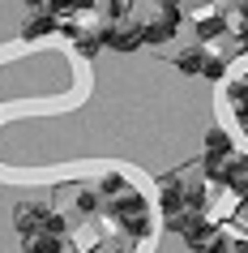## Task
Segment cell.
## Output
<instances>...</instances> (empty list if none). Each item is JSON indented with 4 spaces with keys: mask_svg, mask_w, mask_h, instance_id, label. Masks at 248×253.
I'll return each mask as SVG.
<instances>
[{
    "mask_svg": "<svg viewBox=\"0 0 248 253\" xmlns=\"http://www.w3.org/2000/svg\"><path fill=\"white\" fill-rule=\"evenodd\" d=\"M171 232H180V240L188 245L193 253L206 249V240L214 236V223H210V214L206 211H184L176 223H171Z\"/></svg>",
    "mask_w": 248,
    "mask_h": 253,
    "instance_id": "obj_1",
    "label": "cell"
},
{
    "mask_svg": "<svg viewBox=\"0 0 248 253\" xmlns=\"http://www.w3.org/2000/svg\"><path fill=\"white\" fill-rule=\"evenodd\" d=\"M99 43L111 47L120 56H133L142 52V26L137 22H111V26H99Z\"/></svg>",
    "mask_w": 248,
    "mask_h": 253,
    "instance_id": "obj_2",
    "label": "cell"
},
{
    "mask_svg": "<svg viewBox=\"0 0 248 253\" xmlns=\"http://www.w3.org/2000/svg\"><path fill=\"white\" fill-rule=\"evenodd\" d=\"M184 176H163V185H158V211H163V223H176L184 214Z\"/></svg>",
    "mask_w": 248,
    "mask_h": 253,
    "instance_id": "obj_3",
    "label": "cell"
},
{
    "mask_svg": "<svg viewBox=\"0 0 248 253\" xmlns=\"http://www.w3.org/2000/svg\"><path fill=\"white\" fill-rule=\"evenodd\" d=\"M107 214H111V219L124 227L129 219H150V206H145V198L137 193V189H129V193H120V198L107 202Z\"/></svg>",
    "mask_w": 248,
    "mask_h": 253,
    "instance_id": "obj_4",
    "label": "cell"
},
{
    "mask_svg": "<svg viewBox=\"0 0 248 253\" xmlns=\"http://www.w3.org/2000/svg\"><path fill=\"white\" fill-rule=\"evenodd\" d=\"M47 202H17L13 206V227H17V236H35L43 227V219H47Z\"/></svg>",
    "mask_w": 248,
    "mask_h": 253,
    "instance_id": "obj_5",
    "label": "cell"
},
{
    "mask_svg": "<svg viewBox=\"0 0 248 253\" xmlns=\"http://www.w3.org/2000/svg\"><path fill=\"white\" fill-rule=\"evenodd\" d=\"M193 30H197L201 43L222 39V35H227V13H222V9H201V13L193 17Z\"/></svg>",
    "mask_w": 248,
    "mask_h": 253,
    "instance_id": "obj_6",
    "label": "cell"
},
{
    "mask_svg": "<svg viewBox=\"0 0 248 253\" xmlns=\"http://www.w3.org/2000/svg\"><path fill=\"white\" fill-rule=\"evenodd\" d=\"M56 26H60V22H56L47 9H30V17L22 22V39L39 43V39H47V35H56Z\"/></svg>",
    "mask_w": 248,
    "mask_h": 253,
    "instance_id": "obj_7",
    "label": "cell"
},
{
    "mask_svg": "<svg viewBox=\"0 0 248 253\" xmlns=\"http://www.w3.org/2000/svg\"><path fill=\"white\" fill-rule=\"evenodd\" d=\"M206 47L201 43H193V47H180L176 52V73H184V78H201V65H206Z\"/></svg>",
    "mask_w": 248,
    "mask_h": 253,
    "instance_id": "obj_8",
    "label": "cell"
},
{
    "mask_svg": "<svg viewBox=\"0 0 248 253\" xmlns=\"http://www.w3.org/2000/svg\"><path fill=\"white\" fill-rule=\"evenodd\" d=\"M171 39H176V26L163 22V17H154V22L142 26V43H150V47H163V43H171Z\"/></svg>",
    "mask_w": 248,
    "mask_h": 253,
    "instance_id": "obj_9",
    "label": "cell"
},
{
    "mask_svg": "<svg viewBox=\"0 0 248 253\" xmlns=\"http://www.w3.org/2000/svg\"><path fill=\"white\" fill-rule=\"evenodd\" d=\"M60 236H47V232H35V236H22V253H60Z\"/></svg>",
    "mask_w": 248,
    "mask_h": 253,
    "instance_id": "obj_10",
    "label": "cell"
},
{
    "mask_svg": "<svg viewBox=\"0 0 248 253\" xmlns=\"http://www.w3.org/2000/svg\"><path fill=\"white\" fill-rule=\"evenodd\" d=\"M94 189H99V198H120V193H129L133 185H129V180H124L120 172H103Z\"/></svg>",
    "mask_w": 248,
    "mask_h": 253,
    "instance_id": "obj_11",
    "label": "cell"
},
{
    "mask_svg": "<svg viewBox=\"0 0 248 253\" xmlns=\"http://www.w3.org/2000/svg\"><path fill=\"white\" fill-rule=\"evenodd\" d=\"M210 202V185H184V211H206Z\"/></svg>",
    "mask_w": 248,
    "mask_h": 253,
    "instance_id": "obj_12",
    "label": "cell"
},
{
    "mask_svg": "<svg viewBox=\"0 0 248 253\" xmlns=\"http://www.w3.org/2000/svg\"><path fill=\"white\" fill-rule=\"evenodd\" d=\"M231 107H235V116L244 120V129H248V82H231Z\"/></svg>",
    "mask_w": 248,
    "mask_h": 253,
    "instance_id": "obj_13",
    "label": "cell"
},
{
    "mask_svg": "<svg viewBox=\"0 0 248 253\" xmlns=\"http://www.w3.org/2000/svg\"><path fill=\"white\" fill-rule=\"evenodd\" d=\"M73 47H77L81 60H94V56H99V47H103V43H99V30H94V35H86V30H81L77 39H73Z\"/></svg>",
    "mask_w": 248,
    "mask_h": 253,
    "instance_id": "obj_14",
    "label": "cell"
},
{
    "mask_svg": "<svg viewBox=\"0 0 248 253\" xmlns=\"http://www.w3.org/2000/svg\"><path fill=\"white\" fill-rule=\"evenodd\" d=\"M99 211H103L99 189H81V193H77V214H86V219H90V214H99Z\"/></svg>",
    "mask_w": 248,
    "mask_h": 253,
    "instance_id": "obj_15",
    "label": "cell"
},
{
    "mask_svg": "<svg viewBox=\"0 0 248 253\" xmlns=\"http://www.w3.org/2000/svg\"><path fill=\"white\" fill-rule=\"evenodd\" d=\"M201 78H206V82H222V78H227V56H206Z\"/></svg>",
    "mask_w": 248,
    "mask_h": 253,
    "instance_id": "obj_16",
    "label": "cell"
},
{
    "mask_svg": "<svg viewBox=\"0 0 248 253\" xmlns=\"http://www.w3.org/2000/svg\"><path fill=\"white\" fill-rule=\"evenodd\" d=\"M227 249H231V236H227V232H218V227H214V236L206 240V249H201V253H227Z\"/></svg>",
    "mask_w": 248,
    "mask_h": 253,
    "instance_id": "obj_17",
    "label": "cell"
},
{
    "mask_svg": "<svg viewBox=\"0 0 248 253\" xmlns=\"http://www.w3.org/2000/svg\"><path fill=\"white\" fill-rule=\"evenodd\" d=\"M103 13H107V26H111V22H120V17H124V0H107Z\"/></svg>",
    "mask_w": 248,
    "mask_h": 253,
    "instance_id": "obj_18",
    "label": "cell"
},
{
    "mask_svg": "<svg viewBox=\"0 0 248 253\" xmlns=\"http://www.w3.org/2000/svg\"><path fill=\"white\" fill-rule=\"evenodd\" d=\"M227 253H248V240H231V249Z\"/></svg>",
    "mask_w": 248,
    "mask_h": 253,
    "instance_id": "obj_19",
    "label": "cell"
},
{
    "mask_svg": "<svg viewBox=\"0 0 248 253\" xmlns=\"http://www.w3.org/2000/svg\"><path fill=\"white\" fill-rule=\"evenodd\" d=\"M43 4H47V0H26V9H43Z\"/></svg>",
    "mask_w": 248,
    "mask_h": 253,
    "instance_id": "obj_20",
    "label": "cell"
},
{
    "mask_svg": "<svg viewBox=\"0 0 248 253\" xmlns=\"http://www.w3.org/2000/svg\"><path fill=\"white\" fill-rule=\"evenodd\" d=\"M244 4H248V0H244Z\"/></svg>",
    "mask_w": 248,
    "mask_h": 253,
    "instance_id": "obj_21",
    "label": "cell"
},
{
    "mask_svg": "<svg viewBox=\"0 0 248 253\" xmlns=\"http://www.w3.org/2000/svg\"><path fill=\"white\" fill-rule=\"evenodd\" d=\"M90 4H94V0H90Z\"/></svg>",
    "mask_w": 248,
    "mask_h": 253,
    "instance_id": "obj_22",
    "label": "cell"
},
{
    "mask_svg": "<svg viewBox=\"0 0 248 253\" xmlns=\"http://www.w3.org/2000/svg\"><path fill=\"white\" fill-rule=\"evenodd\" d=\"M60 253H65V249H60Z\"/></svg>",
    "mask_w": 248,
    "mask_h": 253,
    "instance_id": "obj_23",
    "label": "cell"
}]
</instances>
